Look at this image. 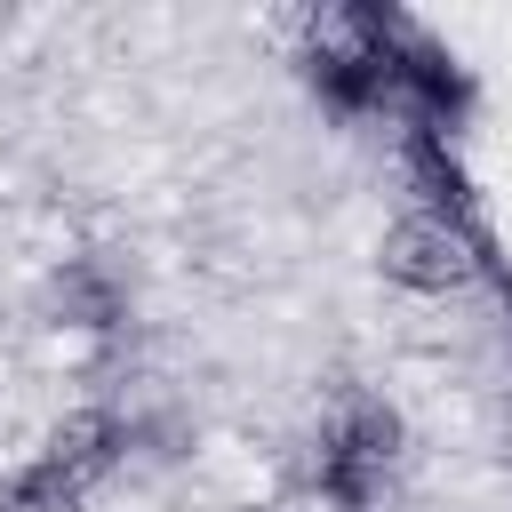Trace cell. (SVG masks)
Instances as JSON below:
<instances>
[{
  "label": "cell",
  "mask_w": 512,
  "mask_h": 512,
  "mask_svg": "<svg viewBox=\"0 0 512 512\" xmlns=\"http://www.w3.org/2000/svg\"><path fill=\"white\" fill-rule=\"evenodd\" d=\"M80 504H88V488L64 480L48 456H24L16 472H0V512H80Z\"/></svg>",
  "instance_id": "4"
},
{
  "label": "cell",
  "mask_w": 512,
  "mask_h": 512,
  "mask_svg": "<svg viewBox=\"0 0 512 512\" xmlns=\"http://www.w3.org/2000/svg\"><path fill=\"white\" fill-rule=\"evenodd\" d=\"M120 448H128V424H120L112 408H72V416H56L48 440H40V456H48L64 480H80V488H96V480L120 464Z\"/></svg>",
  "instance_id": "3"
},
{
  "label": "cell",
  "mask_w": 512,
  "mask_h": 512,
  "mask_svg": "<svg viewBox=\"0 0 512 512\" xmlns=\"http://www.w3.org/2000/svg\"><path fill=\"white\" fill-rule=\"evenodd\" d=\"M376 272H384L392 288L448 296V288L472 280V240H464L456 216H440V208H408V216L384 224V240H376Z\"/></svg>",
  "instance_id": "2"
},
{
  "label": "cell",
  "mask_w": 512,
  "mask_h": 512,
  "mask_svg": "<svg viewBox=\"0 0 512 512\" xmlns=\"http://www.w3.org/2000/svg\"><path fill=\"white\" fill-rule=\"evenodd\" d=\"M8 24H16V8H0V32H8Z\"/></svg>",
  "instance_id": "6"
},
{
  "label": "cell",
  "mask_w": 512,
  "mask_h": 512,
  "mask_svg": "<svg viewBox=\"0 0 512 512\" xmlns=\"http://www.w3.org/2000/svg\"><path fill=\"white\" fill-rule=\"evenodd\" d=\"M392 464H400V416L376 400H344L312 440V488L336 512H384Z\"/></svg>",
  "instance_id": "1"
},
{
  "label": "cell",
  "mask_w": 512,
  "mask_h": 512,
  "mask_svg": "<svg viewBox=\"0 0 512 512\" xmlns=\"http://www.w3.org/2000/svg\"><path fill=\"white\" fill-rule=\"evenodd\" d=\"M48 312H64V320H80V328H104V320H112V288H104L88 264H64V272L48 280Z\"/></svg>",
  "instance_id": "5"
}]
</instances>
